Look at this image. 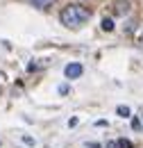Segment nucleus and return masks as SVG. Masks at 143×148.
Listing matches in <instances>:
<instances>
[{
  "instance_id": "39448f33",
  "label": "nucleus",
  "mask_w": 143,
  "mask_h": 148,
  "mask_svg": "<svg viewBox=\"0 0 143 148\" xmlns=\"http://www.w3.org/2000/svg\"><path fill=\"white\" fill-rule=\"evenodd\" d=\"M116 146H118V148H132V141H127V139H118Z\"/></svg>"
},
{
  "instance_id": "423d86ee",
  "label": "nucleus",
  "mask_w": 143,
  "mask_h": 148,
  "mask_svg": "<svg viewBox=\"0 0 143 148\" xmlns=\"http://www.w3.org/2000/svg\"><path fill=\"white\" fill-rule=\"evenodd\" d=\"M118 116L127 119V116H129V107H123V105H121V107H118Z\"/></svg>"
},
{
  "instance_id": "f257e3e1",
  "label": "nucleus",
  "mask_w": 143,
  "mask_h": 148,
  "mask_svg": "<svg viewBox=\"0 0 143 148\" xmlns=\"http://www.w3.org/2000/svg\"><path fill=\"white\" fill-rule=\"evenodd\" d=\"M89 16H91V12L84 5H66L61 9V14H59V18L66 27H80Z\"/></svg>"
},
{
  "instance_id": "7ed1b4c3",
  "label": "nucleus",
  "mask_w": 143,
  "mask_h": 148,
  "mask_svg": "<svg viewBox=\"0 0 143 148\" xmlns=\"http://www.w3.org/2000/svg\"><path fill=\"white\" fill-rule=\"evenodd\" d=\"M27 2H30V5H34V7H39V9H48L54 0H27Z\"/></svg>"
},
{
  "instance_id": "f03ea898",
  "label": "nucleus",
  "mask_w": 143,
  "mask_h": 148,
  "mask_svg": "<svg viewBox=\"0 0 143 148\" xmlns=\"http://www.w3.org/2000/svg\"><path fill=\"white\" fill-rule=\"evenodd\" d=\"M82 71H84V69H82V64L73 62V64H68V66H66V71H64V73H66V77L75 80V77H80V75H82Z\"/></svg>"
},
{
  "instance_id": "6e6552de",
  "label": "nucleus",
  "mask_w": 143,
  "mask_h": 148,
  "mask_svg": "<svg viewBox=\"0 0 143 148\" xmlns=\"http://www.w3.org/2000/svg\"><path fill=\"white\" fill-rule=\"evenodd\" d=\"M141 119H143V114H141Z\"/></svg>"
},
{
  "instance_id": "0eeeda50",
  "label": "nucleus",
  "mask_w": 143,
  "mask_h": 148,
  "mask_svg": "<svg viewBox=\"0 0 143 148\" xmlns=\"http://www.w3.org/2000/svg\"><path fill=\"white\" fill-rule=\"evenodd\" d=\"M86 148H100V146H98V144H89Z\"/></svg>"
},
{
  "instance_id": "20e7f679",
  "label": "nucleus",
  "mask_w": 143,
  "mask_h": 148,
  "mask_svg": "<svg viewBox=\"0 0 143 148\" xmlns=\"http://www.w3.org/2000/svg\"><path fill=\"white\" fill-rule=\"evenodd\" d=\"M102 30H109V32H111V30H114V21L111 18H102Z\"/></svg>"
}]
</instances>
